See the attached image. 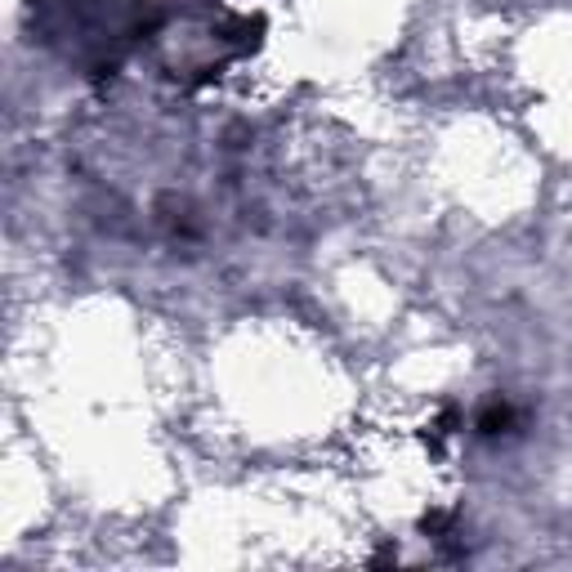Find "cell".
Masks as SVG:
<instances>
[{
	"instance_id": "6da1fadb",
	"label": "cell",
	"mask_w": 572,
	"mask_h": 572,
	"mask_svg": "<svg viewBox=\"0 0 572 572\" xmlns=\"http://www.w3.org/2000/svg\"><path fill=\"white\" fill-rule=\"evenodd\" d=\"M514 425H519V412H514L510 403H501V398H497V403H488L479 416H474V429H479L483 438H505Z\"/></svg>"
}]
</instances>
